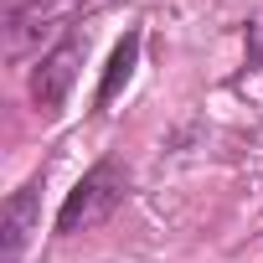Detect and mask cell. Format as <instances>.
<instances>
[{"mask_svg":"<svg viewBox=\"0 0 263 263\" xmlns=\"http://www.w3.org/2000/svg\"><path fill=\"white\" fill-rule=\"evenodd\" d=\"M124 165L119 160H98L72 191H67V201H62V212H57V232H88V227H98L103 217H114V206L124 201Z\"/></svg>","mask_w":263,"mask_h":263,"instance_id":"6da1fadb","label":"cell"},{"mask_svg":"<svg viewBox=\"0 0 263 263\" xmlns=\"http://www.w3.org/2000/svg\"><path fill=\"white\" fill-rule=\"evenodd\" d=\"M78 11V0H6V52L21 62L42 42L62 31V21Z\"/></svg>","mask_w":263,"mask_h":263,"instance_id":"7a4b0ae2","label":"cell"},{"mask_svg":"<svg viewBox=\"0 0 263 263\" xmlns=\"http://www.w3.org/2000/svg\"><path fill=\"white\" fill-rule=\"evenodd\" d=\"M78 62H83V42H78V36H62V42L36 62V72H31V98H36L42 114H57V108L67 103L72 78H78Z\"/></svg>","mask_w":263,"mask_h":263,"instance_id":"3957f363","label":"cell"},{"mask_svg":"<svg viewBox=\"0 0 263 263\" xmlns=\"http://www.w3.org/2000/svg\"><path fill=\"white\" fill-rule=\"evenodd\" d=\"M42 171L6 201V212H0V242H6V263H21V253H26V242H31V232H36V217H42Z\"/></svg>","mask_w":263,"mask_h":263,"instance_id":"277c9868","label":"cell"},{"mask_svg":"<svg viewBox=\"0 0 263 263\" xmlns=\"http://www.w3.org/2000/svg\"><path fill=\"white\" fill-rule=\"evenodd\" d=\"M135 57H140V36L129 31L124 42H119V52H114V62H108V72H103V83H98V108L119 93V83H129V72H135Z\"/></svg>","mask_w":263,"mask_h":263,"instance_id":"5b68a950","label":"cell"}]
</instances>
